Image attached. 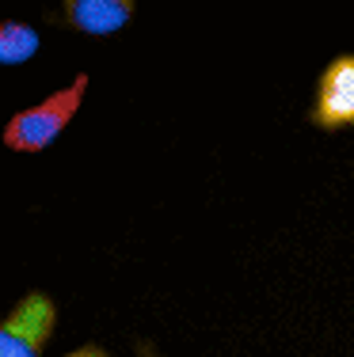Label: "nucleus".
I'll list each match as a JSON object with an SVG mask.
<instances>
[{
  "label": "nucleus",
  "instance_id": "nucleus-6",
  "mask_svg": "<svg viewBox=\"0 0 354 357\" xmlns=\"http://www.w3.org/2000/svg\"><path fill=\"white\" fill-rule=\"evenodd\" d=\"M69 357H111V354L99 350V346H80V350H73Z\"/></svg>",
  "mask_w": 354,
  "mask_h": 357
},
{
  "label": "nucleus",
  "instance_id": "nucleus-5",
  "mask_svg": "<svg viewBox=\"0 0 354 357\" xmlns=\"http://www.w3.org/2000/svg\"><path fill=\"white\" fill-rule=\"evenodd\" d=\"M38 50V31L31 23L8 20L0 23V65H23Z\"/></svg>",
  "mask_w": 354,
  "mask_h": 357
},
{
  "label": "nucleus",
  "instance_id": "nucleus-3",
  "mask_svg": "<svg viewBox=\"0 0 354 357\" xmlns=\"http://www.w3.org/2000/svg\"><path fill=\"white\" fill-rule=\"evenodd\" d=\"M313 122L320 130L354 126V54H339L324 65V73L316 80Z\"/></svg>",
  "mask_w": 354,
  "mask_h": 357
},
{
  "label": "nucleus",
  "instance_id": "nucleus-1",
  "mask_svg": "<svg viewBox=\"0 0 354 357\" xmlns=\"http://www.w3.org/2000/svg\"><path fill=\"white\" fill-rule=\"evenodd\" d=\"M84 91H88V76L80 73L69 88L54 91L50 99H42V103L20 110V114H12V122L4 126V144H8V149H15V152H42V149H50V144L65 133V126L77 118V110L84 103Z\"/></svg>",
  "mask_w": 354,
  "mask_h": 357
},
{
  "label": "nucleus",
  "instance_id": "nucleus-4",
  "mask_svg": "<svg viewBox=\"0 0 354 357\" xmlns=\"http://www.w3.org/2000/svg\"><path fill=\"white\" fill-rule=\"evenodd\" d=\"M133 0H69L61 8L65 23L84 35H115L133 20Z\"/></svg>",
  "mask_w": 354,
  "mask_h": 357
},
{
  "label": "nucleus",
  "instance_id": "nucleus-2",
  "mask_svg": "<svg viewBox=\"0 0 354 357\" xmlns=\"http://www.w3.org/2000/svg\"><path fill=\"white\" fill-rule=\"evenodd\" d=\"M54 301L46 293H27L8 319H0V357H38L54 335Z\"/></svg>",
  "mask_w": 354,
  "mask_h": 357
}]
</instances>
